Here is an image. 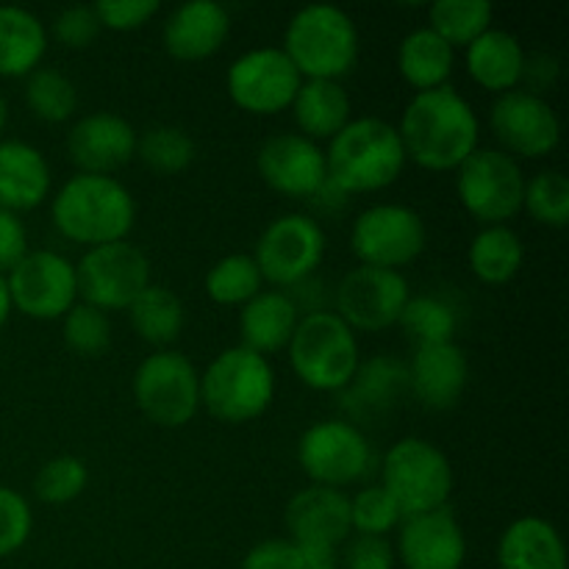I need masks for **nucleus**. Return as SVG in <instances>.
I'll return each instance as SVG.
<instances>
[{
    "mask_svg": "<svg viewBox=\"0 0 569 569\" xmlns=\"http://www.w3.org/2000/svg\"><path fill=\"white\" fill-rule=\"evenodd\" d=\"M403 522V515L378 483L359 489L350 498V528L365 537H389Z\"/></svg>",
    "mask_w": 569,
    "mask_h": 569,
    "instance_id": "nucleus-42",
    "label": "nucleus"
},
{
    "mask_svg": "<svg viewBox=\"0 0 569 569\" xmlns=\"http://www.w3.org/2000/svg\"><path fill=\"white\" fill-rule=\"evenodd\" d=\"M495 6L489 0H437L428 6V28L453 50L476 42L492 28Z\"/></svg>",
    "mask_w": 569,
    "mask_h": 569,
    "instance_id": "nucleus-34",
    "label": "nucleus"
},
{
    "mask_svg": "<svg viewBox=\"0 0 569 569\" xmlns=\"http://www.w3.org/2000/svg\"><path fill=\"white\" fill-rule=\"evenodd\" d=\"M426 244V220L403 203L367 206L350 226V250L365 267L400 272L420 259Z\"/></svg>",
    "mask_w": 569,
    "mask_h": 569,
    "instance_id": "nucleus-10",
    "label": "nucleus"
},
{
    "mask_svg": "<svg viewBox=\"0 0 569 569\" xmlns=\"http://www.w3.org/2000/svg\"><path fill=\"white\" fill-rule=\"evenodd\" d=\"M395 556L403 569H461L467 561V533L450 506L406 517L398 526Z\"/></svg>",
    "mask_w": 569,
    "mask_h": 569,
    "instance_id": "nucleus-21",
    "label": "nucleus"
},
{
    "mask_svg": "<svg viewBox=\"0 0 569 569\" xmlns=\"http://www.w3.org/2000/svg\"><path fill=\"white\" fill-rule=\"evenodd\" d=\"M289 109H292L298 133H303L317 144L331 142L353 120V100H350L342 81L309 78V81L300 83Z\"/></svg>",
    "mask_w": 569,
    "mask_h": 569,
    "instance_id": "nucleus-28",
    "label": "nucleus"
},
{
    "mask_svg": "<svg viewBox=\"0 0 569 569\" xmlns=\"http://www.w3.org/2000/svg\"><path fill=\"white\" fill-rule=\"evenodd\" d=\"M398 133L406 159L431 172H456L481 148V120L450 83L415 92L400 114Z\"/></svg>",
    "mask_w": 569,
    "mask_h": 569,
    "instance_id": "nucleus-1",
    "label": "nucleus"
},
{
    "mask_svg": "<svg viewBox=\"0 0 569 569\" xmlns=\"http://www.w3.org/2000/svg\"><path fill=\"white\" fill-rule=\"evenodd\" d=\"M300 83V72L276 44L244 50L226 72V92L231 103L256 117H272L289 109Z\"/></svg>",
    "mask_w": 569,
    "mask_h": 569,
    "instance_id": "nucleus-15",
    "label": "nucleus"
},
{
    "mask_svg": "<svg viewBox=\"0 0 569 569\" xmlns=\"http://www.w3.org/2000/svg\"><path fill=\"white\" fill-rule=\"evenodd\" d=\"M203 289L211 303L239 306L242 309L250 298L264 289L259 264L250 253H228L209 267L203 278Z\"/></svg>",
    "mask_w": 569,
    "mask_h": 569,
    "instance_id": "nucleus-35",
    "label": "nucleus"
},
{
    "mask_svg": "<svg viewBox=\"0 0 569 569\" xmlns=\"http://www.w3.org/2000/svg\"><path fill=\"white\" fill-rule=\"evenodd\" d=\"M287 350L292 372L315 392H345L361 365L359 337L333 309L306 311Z\"/></svg>",
    "mask_w": 569,
    "mask_h": 569,
    "instance_id": "nucleus-6",
    "label": "nucleus"
},
{
    "mask_svg": "<svg viewBox=\"0 0 569 569\" xmlns=\"http://www.w3.org/2000/svg\"><path fill=\"white\" fill-rule=\"evenodd\" d=\"M398 326L417 348H426V345L456 342L459 317L453 306L437 295H411Z\"/></svg>",
    "mask_w": 569,
    "mask_h": 569,
    "instance_id": "nucleus-38",
    "label": "nucleus"
},
{
    "mask_svg": "<svg viewBox=\"0 0 569 569\" xmlns=\"http://www.w3.org/2000/svg\"><path fill=\"white\" fill-rule=\"evenodd\" d=\"M281 50L303 81H339L359 61V28L339 6L309 3L289 17Z\"/></svg>",
    "mask_w": 569,
    "mask_h": 569,
    "instance_id": "nucleus-4",
    "label": "nucleus"
},
{
    "mask_svg": "<svg viewBox=\"0 0 569 569\" xmlns=\"http://www.w3.org/2000/svg\"><path fill=\"white\" fill-rule=\"evenodd\" d=\"M398 126L383 117H353L326 148L328 183L339 194H370L392 187L406 170Z\"/></svg>",
    "mask_w": 569,
    "mask_h": 569,
    "instance_id": "nucleus-3",
    "label": "nucleus"
},
{
    "mask_svg": "<svg viewBox=\"0 0 569 569\" xmlns=\"http://www.w3.org/2000/svg\"><path fill=\"white\" fill-rule=\"evenodd\" d=\"M11 311H14V306H11V295H9V281H6V276L0 272V328L9 322Z\"/></svg>",
    "mask_w": 569,
    "mask_h": 569,
    "instance_id": "nucleus-49",
    "label": "nucleus"
},
{
    "mask_svg": "<svg viewBox=\"0 0 569 569\" xmlns=\"http://www.w3.org/2000/svg\"><path fill=\"white\" fill-rule=\"evenodd\" d=\"M456 50L428 26L411 28L398 44V72L415 92L439 89L450 81Z\"/></svg>",
    "mask_w": 569,
    "mask_h": 569,
    "instance_id": "nucleus-31",
    "label": "nucleus"
},
{
    "mask_svg": "<svg viewBox=\"0 0 569 569\" xmlns=\"http://www.w3.org/2000/svg\"><path fill=\"white\" fill-rule=\"evenodd\" d=\"M100 31H103V26H100L94 3H76L53 17L48 37H53L61 48L83 50L100 37Z\"/></svg>",
    "mask_w": 569,
    "mask_h": 569,
    "instance_id": "nucleus-44",
    "label": "nucleus"
},
{
    "mask_svg": "<svg viewBox=\"0 0 569 569\" xmlns=\"http://www.w3.org/2000/svg\"><path fill=\"white\" fill-rule=\"evenodd\" d=\"M139 131L114 111H92L78 117L67 131V156L78 172L114 176L137 159Z\"/></svg>",
    "mask_w": 569,
    "mask_h": 569,
    "instance_id": "nucleus-20",
    "label": "nucleus"
},
{
    "mask_svg": "<svg viewBox=\"0 0 569 569\" xmlns=\"http://www.w3.org/2000/svg\"><path fill=\"white\" fill-rule=\"evenodd\" d=\"M398 556L389 537H365V533H350L348 542L339 548V569H395Z\"/></svg>",
    "mask_w": 569,
    "mask_h": 569,
    "instance_id": "nucleus-45",
    "label": "nucleus"
},
{
    "mask_svg": "<svg viewBox=\"0 0 569 569\" xmlns=\"http://www.w3.org/2000/svg\"><path fill=\"white\" fill-rule=\"evenodd\" d=\"M31 503L20 492L0 483V559H9L17 550L26 548V542L31 539Z\"/></svg>",
    "mask_w": 569,
    "mask_h": 569,
    "instance_id": "nucleus-43",
    "label": "nucleus"
},
{
    "mask_svg": "<svg viewBox=\"0 0 569 569\" xmlns=\"http://www.w3.org/2000/svg\"><path fill=\"white\" fill-rule=\"evenodd\" d=\"M298 465L317 487L342 489L359 483L370 472L372 448L353 420H320L298 439Z\"/></svg>",
    "mask_w": 569,
    "mask_h": 569,
    "instance_id": "nucleus-12",
    "label": "nucleus"
},
{
    "mask_svg": "<svg viewBox=\"0 0 569 569\" xmlns=\"http://www.w3.org/2000/svg\"><path fill=\"white\" fill-rule=\"evenodd\" d=\"M328 239L320 222L309 214H281L261 231L253 248V261L261 278L278 289L298 287L315 276L326 259Z\"/></svg>",
    "mask_w": 569,
    "mask_h": 569,
    "instance_id": "nucleus-14",
    "label": "nucleus"
},
{
    "mask_svg": "<svg viewBox=\"0 0 569 569\" xmlns=\"http://www.w3.org/2000/svg\"><path fill=\"white\" fill-rule=\"evenodd\" d=\"M131 392L144 420L159 428H183L200 411V372L181 350H156L139 361Z\"/></svg>",
    "mask_w": 569,
    "mask_h": 569,
    "instance_id": "nucleus-8",
    "label": "nucleus"
},
{
    "mask_svg": "<svg viewBox=\"0 0 569 569\" xmlns=\"http://www.w3.org/2000/svg\"><path fill=\"white\" fill-rule=\"evenodd\" d=\"M276 400V370L256 350L233 345L220 350L200 372V409L226 426L259 420Z\"/></svg>",
    "mask_w": 569,
    "mask_h": 569,
    "instance_id": "nucleus-5",
    "label": "nucleus"
},
{
    "mask_svg": "<svg viewBox=\"0 0 569 569\" xmlns=\"http://www.w3.org/2000/svg\"><path fill=\"white\" fill-rule=\"evenodd\" d=\"M78 300L100 311H126L150 283V259L139 244L120 242L98 244L83 250L76 264Z\"/></svg>",
    "mask_w": 569,
    "mask_h": 569,
    "instance_id": "nucleus-13",
    "label": "nucleus"
},
{
    "mask_svg": "<svg viewBox=\"0 0 569 569\" xmlns=\"http://www.w3.org/2000/svg\"><path fill=\"white\" fill-rule=\"evenodd\" d=\"M522 209L539 226L567 228L569 222V181L561 170H542L526 181Z\"/></svg>",
    "mask_w": 569,
    "mask_h": 569,
    "instance_id": "nucleus-39",
    "label": "nucleus"
},
{
    "mask_svg": "<svg viewBox=\"0 0 569 569\" xmlns=\"http://www.w3.org/2000/svg\"><path fill=\"white\" fill-rule=\"evenodd\" d=\"M409 389V370L392 356L361 361L353 381L342 392L345 409L353 417H378L392 409L395 400Z\"/></svg>",
    "mask_w": 569,
    "mask_h": 569,
    "instance_id": "nucleus-30",
    "label": "nucleus"
},
{
    "mask_svg": "<svg viewBox=\"0 0 569 569\" xmlns=\"http://www.w3.org/2000/svg\"><path fill=\"white\" fill-rule=\"evenodd\" d=\"M411 287L403 272L381 270V267H353L345 272L333 295V311L348 322L353 331L381 333L398 326Z\"/></svg>",
    "mask_w": 569,
    "mask_h": 569,
    "instance_id": "nucleus-17",
    "label": "nucleus"
},
{
    "mask_svg": "<svg viewBox=\"0 0 569 569\" xmlns=\"http://www.w3.org/2000/svg\"><path fill=\"white\" fill-rule=\"evenodd\" d=\"M465 64L472 81L495 94L520 89L526 81L528 53L520 39L506 28H489L465 48Z\"/></svg>",
    "mask_w": 569,
    "mask_h": 569,
    "instance_id": "nucleus-25",
    "label": "nucleus"
},
{
    "mask_svg": "<svg viewBox=\"0 0 569 569\" xmlns=\"http://www.w3.org/2000/svg\"><path fill=\"white\" fill-rule=\"evenodd\" d=\"M467 264L481 283L503 287L520 276L526 264V244L509 226H483L467 248Z\"/></svg>",
    "mask_w": 569,
    "mask_h": 569,
    "instance_id": "nucleus-32",
    "label": "nucleus"
},
{
    "mask_svg": "<svg viewBox=\"0 0 569 569\" xmlns=\"http://www.w3.org/2000/svg\"><path fill=\"white\" fill-rule=\"evenodd\" d=\"M48 28L22 6H0V78H26L42 67Z\"/></svg>",
    "mask_w": 569,
    "mask_h": 569,
    "instance_id": "nucleus-29",
    "label": "nucleus"
},
{
    "mask_svg": "<svg viewBox=\"0 0 569 569\" xmlns=\"http://www.w3.org/2000/svg\"><path fill=\"white\" fill-rule=\"evenodd\" d=\"M94 11L109 31H137L161 11L159 0H98Z\"/></svg>",
    "mask_w": 569,
    "mask_h": 569,
    "instance_id": "nucleus-46",
    "label": "nucleus"
},
{
    "mask_svg": "<svg viewBox=\"0 0 569 569\" xmlns=\"http://www.w3.org/2000/svg\"><path fill=\"white\" fill-rule=\"evenodd\" d=\"M322 569H339V567H337V565H333V567H322Z\"/></svg>",
    "mask_w": 569,
    "mask_h": 569,
    "instance_id": "nucleus-51",
    "label": "nucleus"
},
{
    "mask_svg": "<svg viewBox=\"0 0 569 569\" xmlns=\"http://www.w3.org/2000/svg\"><path fill=\"white\" fill-rule=\"evenodd\" d=\"M239 569H311L303 550L287 537L264 539L244 553Z\"/></svg>",
    "mask_w": 569,
    "mask_h": 569,
    "instance_id": "nucleus-47",
    "label": "nucleus"
},
{
    "mask_svg": "<svg viewBox=\"0 0 569 569\" xmlns=\"http://www.w3.org/2000/svg\"><path fill=\"white\" fill-rule=\"evenodd\" d=\"M6 126H9V103H6L3 92H0V133L6 131Z\"/></svg>",
    "mask_w": 569,
    "mask_h": 569,
    "instance_id": "nucleus-50",
    "label": "nucleus"
},
{
    "mask_svg": "<svg viewBox=\"0 0 569 569\" xmlns=\"http://www.w3.org/2000/svg\"><path fill=\"white\" fill-rule=\"evenodd\" d=\"M300 317H303V311L292 295L283 292V289H261L256 298H250L239 309L242 348L256 350L261 356L278 353L289 345Z\"/></svg>",
    "mask_w": 569,
    "mask_h": 569,
    "instance_id": "nucleus-26",
    "label": "nucleus"
},
{
    "mask_svg": "<svg viewBox=\"0 0 569 569\" xmlns=\"http://www.w3.org/2000/svg\"><path fill=\"white\" fill-rule=\"evenodd\" d=\"M53 172L42 150L22 139L0 142V209L31 211L50 198Z\"/></svg>",
    "mask_w": 569,
    "mask_h": 569,
    "instance_id": "nucleus-24",
    "label": "nucleus"
},
{
    "mask_svg": "<svg viewBox=\"0 0 569 569\" xmlns=\"http://www.w3.org/2000/svg\"><path fill=\"white\" fill-rule=\"evenodd\" d=\"M194 139L181 126H150L137 137V159L159 176H178L194 161Z\"/></svg>",
    "mask_w": 569,
    "mask_h": 569,
    "instance_id": "nucleus-37",
    "label": "nucleus"
},
{
    "mask_svg": "<svg viewBox=\"0 0 569 569\" xmlns=\"http://www.w3.org/2000/svg\"><path fill=\"white\" fill-rule=\"evenodd\" d=\"M26 106L37 120L50 126L72 120L78 111L76 81L56 67H37L26 76Z\"/></svg>",
    "mask_w": 569,
    "mask_h": 569,
    "instance_id": "nucleus-36",
    "label": "nucleus"
},
{
    "mask_svg": "<svg viewBox=\"0 0 569 569\" xmlns=\"http://www.w3.org/2000/svg\"><path fill=\"white\" fill-rule=\"evenodd\" d=\"M28 253V231L20 214L0 209V272H9Z\"/></svg>",
    "mask_w": 569,
    "mask_h": 569,
    "instance_id": "nucleus-48",
    "label": "nucleus"
},
{
    "mask_svg": "<svg viewBox=\"0 0 569 569\" xmlns=\"http://www.w3.org/2000/svg\"><path fill=\"white\" fill-rule=\"evenodd\" d=\"M6 281L11 306L31 320H61L78 303L76 261L59 250H28Z\"/></svg>",
    "mask_w": 569,
    "mask_h": 569,
    "instance_id": "nucleus-16",
    "label": "nucleus"
},
{
    "mask_svg": "<svg viewBox=\"0 0 569 569\" xmlns=\"http://www.w3.org/2000/svg\"><path fill=\"white\" fill-rule=\"evenodd\" d=\"M498 569H567V545L545 517H520L498 539Z\"/></svg>",
    "mask_w": 569,
    "mask_h": 569,
    "instance_id": "nucleus-27",
    "label": "nucleus"
},
{
    "mask_svg": "<svg viewBox=\"0 0 569 569\" xmlns=\"http://www.w3.org/2000/svg\"><path fill=\"white\" fill-rule=\"evenodd\" d=\"M261 181L287 198H317L328 187L326 150L298 131L272 133L256 153Z\"/></svg>",
    "mask_w": 569,
    "mask_h": 569,
    "instance_id": "nucleus-19",
    "label": "nucleus"
},
{
    "mask_svg": "<svg viewBox=\"0 0 569 569\" xmlns=\"http://www.w3.org/2000/svg\"><path fill=\"white\" fill-rule=\"evenodd\" d=\"M50 220L61 237L89 250L128 239L137 222V200L120 178L76 172L50 198Z\"/></svg>",
    "mask_w": 569,
    "mask_h": 569,
    "instance_id": "nucleus-2",
    "label": "nucleus"
},
{
    "mask_svg": "<svg viewBox=\"0 0 569 569\" xmlns=\"http://www.w3.org/2000/svg\"><path fill=\"white\" fill-rule=\"evenodd\" d=\"M231 37V14L214 0H187L167 14L161 44L178 61H203L220 53Z\"/></svg>",
    "mask_w": 569,
    "mask_h": 569,
    "instance_id": "nucleus-22",
    "label": "nucleus"
},
{
    "mask_svg": "<svg viewBox=\"0 0 569 569\" xmlns=\"http://www.w3.org/2000/svg\"><path fill=\"white\" fill-rule=\"evenodd\" d=\"M456 194L467 214L483 226H506L522 211L526 172L498 148H478L456 170Z\"/></svg>",
    "mask_w": 569,
    "mask_h": 569,
    "instance_id": "nucleus-9",
    "label": "nucleus"
},
{
    "mask_svg": "<svg viewBox=\"0 0 569 569\" xmlns=\"http://www.w3.org/2000/svg\"><path fill=\"white\" fill-rule=\"evenodd\" d=\"M406 517L428 515L450 506L456 476L453 465L439 445L422 437H403L383 453L381 483Z\"/></svg>",
    "mask_w": 569,
    "mask_h": 569,
    "instance_id": "nucleus-7",
    "label": "nucleus"
},
{
    "mask_svg": "<svg viewBox=\"0 0 569 569\" xmlns=\"http://www.w3.org/2000/svg\"><path fill=\"white\" fill-rule=\"evenodd\" d=\"M287 539H292L309 559L311 569L333 567L337 553L350 539V498L342 489L309 483L295 492L283 509Z\"/></svg>",
    "mask_w": 569,
    "mask_h": 569,
    "instance_id": "nucleus-11",
    "label": "nucleus"
},
{
    "mask_svg": "<svg viewBox=\"0 0 569 569\" xmlns=\"http://www.w3.org/2000/svg\"><path fill=\"white\" fill-rule=\"evenodd\" d=\"M406 370L409 389L431 411L453 409L470 381V361L456 342L417 348Z\"/></svg>",
    "mask_w": 569,
    "mask_h": 569,
    "instance_id": "nucleus-23",
    "label": "nucleus"
},
{
    "mask_svg": "<svg viewBox=\"0 0 569 569\" xmlns=\"http://www.w3.org/2000/svg\"><path fill=\"white\" fill-rule=\"evenodd\" d=\"M495 139L511 159H545L561 142V120L548 98L531 89L498 94L489 111Z\"/></svg>",
    "mask_w": 569,
    "mask_h": 569,
    "instance_id": "nucleus-18",
    "label": "nucleus"
},
{
    "mask_svg": "<svg viewBox=\"0 0 569 569\" xmlns=\"http://www.w3.org/2000/svg\"><path fill=\"white\" fill-rule=\"evenodd\" d=\"M126 311L133 333L142 342L153 345L156 350H167L172 342H178L187 326L181 298L161 283H150L148 289H142Z\"/></svg>",
    "mask_w": 569,
    "mask_h": 569,
    "instance_id": "nucleus-33",
    "label": "nucleus"
},
{
    "mask_svg": "<svg viewBox=\"0 0 569 569\" xmlns=\"http://www.w3.org/2000/svg\"><path fill=\"white\" fill-rule=\"evenodd\" d=\"M61 339L76 356H94L106 353L111 345V320L106 311L78 300L64 317H61Z\"/></svg>",
    "mask_w": 569,
    "mask_h": 569,
    "instance_id": "nucleus-41",
    "label": "nucleus"
},
{
    "mask_svg": "<svg viewBox=\"0 0 569 569\" xmlns=\"http://www.w3.org/2000/svg\"><path fill=\"white\" fill-rule=\"evenodd\" d=\"M89 467L78 456H53L39 467L33 495L48 506H64L87 492Z\"/></svg>",
    "mask_w": 569,
    "mask_h": 569,
    "instance_id": "nucleus-40",
    "label": "nucleus"
}]
</instances>
